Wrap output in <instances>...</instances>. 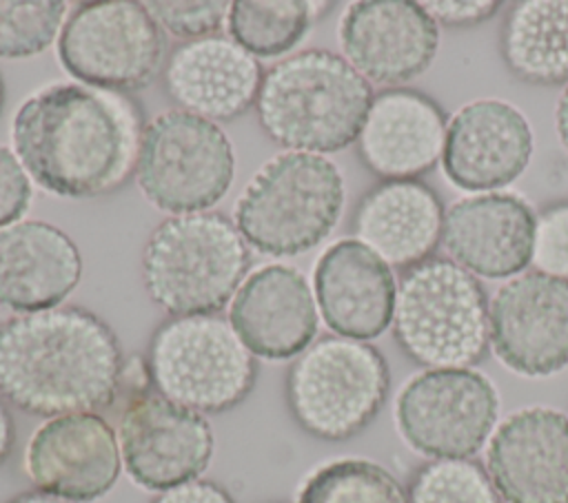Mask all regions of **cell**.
<instances>
[{
  "label": "cell",
  "instance_id": "1",
  "mask_svg": "<svg viewBox=\"0 0 568 503\" xmlns=\"http://www.w3.org/2000/svg\"><path fill=\"white\" fill-rule=\"evenodd\" d=\"M142 117L140 104L126 93L49 84L18 106L11 124L13 153L47 193L100 197L135 175Z\"/></svg>",
  "mask_w": 568,
  "mask_h": 503
},
{
  "label": "cell",
  "instance_id": "2",
  "mask_svg": "<svg viewBox=\"0 0 568 503\" xmlns=\"http://www.w3.org/2000/svg\"><path fill=\"white\" fill-rule=\"evenodd\" d=\"M115 330L82 306L0 321V397L36 417L100 412L122 392Z\"/></svg>",
  "mask_w": 568,
  "mask_h": 503
},
{
  "label": "cell",
  "instance_id": "3",
  "mask_svg": "<svg viewBox=\"0 0 568 503\" xmlns=\"http://www.w3.org/2000/svg\"><path fill=\"white\" fill-rule=\"evenodd\" d=\"M371 102V82L344 55L306 49L264 71L255 109L268 140L322 155L357 142Z\"/></svg>",
  "mask_w": 568,
  "mask_h": 503
},
{
  "label": "cell",
  "instance_id": "4",
  "mask_svg": "<svg viewBox=\"0 0 568 503\" xmlns=\"http://www.w3.org/2000/svg\"><path fill=\"white\" fill-rule=\"evenodd\" d=\"M248 268L246 239L233 219L215 211L162 219L140 259L144 290L169 317L217 315L248 277Z\"/></svg>",
  "mask_w": 568,
  "mask_h": 503
},
{
  "label": "cell",
  "instance_id": "5",
  "mask_svg": "<svg viewBox=\"0 0 568 503\" xmlns=\"http://www.w3.org/2000/svg\"><path fill=\"white\" fill-rule=\"evenodd\" d=\"M344 177L324 155L286 151L264 162L235 202L233 222L248 246L271 257L315 248L337 226Z\"/></svg>",
  "mask_w": 568,
  "mask_h": 503
},
{
  "label": "cell",
  "instance_id": "6",
  "mask_svg": "<svg viewBox=\"0 0 568 503\" xmlns=\"http://www.w3.org/2000/svg\"><path fill=\"white\" fill-rule=\"evenodd\" d=\"M393 332L399 348L426 368H470L490 343L486 292L453 259L428 257L397 284Z\"/></svg>",
  "mask_w": 568,
  "mask_h": 503
},
{
  "label": "cell",
  "instance_id": "7",
  "mask_svg": "<svg viewBox=\"0 0 568 503\" xmlns=\"http://www.w3.org/2000/svg\"><path fill=\"white\" fill-rule=\"evenodd\" d=\"M388 388L384 355L366 341L337 335L313 341L293 359L284 379L291 417L322 441L359 434L384 408Z\"/></svg>",
  "mask_w": 568,
  "mask_h": 503
},
{
  "label": "cell",
  "instance_id": "8",
  "mask_svg": "<svg viewBox=\"0 0 568 503\" xmlns=\"http://www.w3.org/2000/svg\"><path fill=\"white\" fill-rule=\"evenodd\" d=\"M153 390L200 414L240 406L257 381L255 355L220 315L166 317L146 348Z\"/></svg>",
  "mask_w": 568,
  "mask_h": 503
},
{
  "label": "cell",
  "instance_id": "9",
  "mask_svg": "<svg viewBox=\"0 0 568 503\" xmlns=\"http://www.w3.org/2000/svg\"><path fill=\"white\" fill-rule=\"evenodd\" d=\"M233 177V144L215 122L169 109L144 124L135 182L158 211H209L229 193Z\"/></svg>",
  "mask_w": 568,
  "mask_h": 503
},
{
  "label": "cell",
  "instance_id": "10",
  "mask_svg": "<svg viewBox=\"0 0 568 503\" xmlns=\"http://www.w3.org/2000/svg\"><path fill=\"white\" fill-rule=\"evenodd\" d=\"M166 42L144 2H82L58 38L62 69L84 86L135 93L164 69Z\"/></svg>",
  "mask_w": 568,
  "mask_h": 503
},
{
  "label": "cell",
  "instance_id": "11",
  "mask_svg": "<svg viewBox=\"0 0 568 503\" xmlns=\"http://www.w3.org/2000/svg\"><path fill=\"white\" fill-rule=\"evenodd\" d=\"M499 394L473 368H428L410 377L395 399L404 443L435 459H470L495 432Z\"/></svg>",
  "mask_w": 568,
  "mask_h": 503
},
{
  "label": "cell",
  "instance_id": "12",
  "mask_svg": "<svg viewBox=\"0 0 568 503\" xmlns=\"http://www.w3.org/2000/svg\"><path fill=\"white\" fill-rule=\"evenodd\" d=\"M118 443L129 479L149 492L200 479L215 448L206 417L158 390L129 397L118 423Z\"/></svg>",
  "mask_w": 568,
  "mask_h": 503
},
{
  "label": "cell",
  "instance_id": "13",
  "mask_svg": "<svg viewBox=\"0 0 568 503\" xmlns=\"http://www.w3.org/2000/svg\"><path fill=\"white\" fill-rule=\"evenodd\" d=\"M495 357L521 377H550L568 366V281L539 270L506 281L488 304Z\"/></svg>",
  "mask_w": 568,
  "mask_h": 503
},
{
  "label": "cell",
  "instance_id": "14",
  "mask_svg": "<svg viewBox=\"0 0 568 503\" xmlns=\"http://www.w3.org/2000/svg\"><path fill=\"white\" fill-rule=\"evenodd\" d=\"M122 470L120 443L98 412L47 419L29 439L24 472L36 490L73 501L102 499Z\"/></svg>",
  "mask_w": 568,
  "mask_h": 503
},
{
  "label": "cell",
  "instance_id": "15",
  "mask_svg": "<svg viewBox=\"0 0 568 503\" xmlns=\"http://www.w3.org/2000/svg\"><path fill=\"white\" fill-rule=\"evenodd\" d=\"M486 472L504 503H568V414L530 406L490 434Z\"/></svg>",
  "mask_w": 568,
  "mask_h": 503
},
{
  "label": "cell",
  "instance_id": "16",
  "mask_svg": "<svg viewBox=\"0 0 568 503\" xmlns=\"http://www.w3.org/2000/svg\"><path fill=\"white\" fill-rule=\"evenodd\" d=\"M344 60L366 80L402 84L422 75L437 55L439 27L413 0L351 2L339 20Z\"/></svg>",
  "mask_w": 568,
  "mask_h": 503
},
{
  "label": "cell",
  "instance_id": "17",
  "mask_svg": "<svg viewBox=\"0 0 568 503\" xmlns=\"http://www.w3.org/2000/svg\"><path fill=\"white\" fill-rule=\"evenodd\" d=\"M532 157L526 115L495 97L464 104L446 126L442 166L448 182L468 193H495L515 182Z\"/></svg>",
  "mask_w": 568,
  "mask_h": 503
},
{
  "label": "cell",
  "instance_id": "18",
  "mask_svg": "<svg viewBox=\"0 0 568 503\" xmlns=\"http://www.w3.org/2000/svg\"><path fill=\"white\" fill-rule=\"evenodd\" d=\"M537 215L519 195L477 193L444 213L442 242L455 264L475 277H517L532 264Z\"/></svg>",
  "mask_w": 568,
  "mask_h": 503
},
{
  "label": "cell",
  "instance_id": "19",
  "mask_svg": "<svg viewBox=\"0 0 568 503\" xmlns=\"http://www.w3.org/2000/svg\"><path fill=\"white\" fill-rule=\"evenodd\" d=\"M313 295L324 324L337 337L368 341L393 324L397 281L377 253L355 237H344L320 255Z\"/></svg>",
  "mask_w": 568,
  "mask_h": 503
},
{
  "label": "cell",
  "instance_id": "20",
  "mask_svg": "<svg viewBox=\"0 0 568 503\" xmlns=\"http://www.w3.org/2000/svg\"><path fill=\"white\" fill-rule=\"evenodd\" d=\"M317 304L306 277L286 264L253 270L229 306V324L242 343L262 359L302 355L317 335Z\"/></svg>",
  "mask_w": 568,
  "mask_h": 503
},
{
  "label": "cell",
  "instance_id": "21",
  "mask_svg": "<svg viewBox=\"0 0 568 503\" xmlns=\"http://www.w3.org/2000/svg\"><path fill=\"white\" fill-rule=\"evenodd\" d=\"M264 69L231 38L211 35L178 44L162 69L175 109L209 122H231L257 102Z\"/></svg>",
  "mask_w": 568,
  "mask_h": 503
},
{
  "label": "cell",
  "instance_id": "22",
  "mask_svg": "<svg viewBox=\"0 0 568 503\" xmlns=\"http://www.w3.org/2000/svg\"><path fill=\"white\" fill-rule=\"evenodd\" d=\"M444 111L415 89H386L373 95L357 153L377 177L415 179L428 173L444 153Z\"/></svg>",
  "mask_w": 568,
  "mask_h": 503
},
{
  "label": "cell",
  "instance_id": "23",
  "mask_svg": "<svg viewBox=\"0 0 568 503\" xmlns=\"http://www.w3.org/2000/svg\"><path fill=\"white\" fill-rule=\"evenodd\" d=\"M82 279L75 242L42 219L0 228V308L38 312L60 306Z\"/></svg>",
  "mask_w": 568,
  "mask_h": 503
},
{
  "label": "cell",
  "instance_id": "24",
  "mask_svg": "<svg viewBox=\"0 0 568 503\" xmlns=\"http://www.w3.org/2000/svg\"><path fill=\"white\" fill-rule=\"evenodd\" d=\"M444 208L417 179H388L371 188L353 215L355 239L388 266H415L442 242Z\"/></svg>",
  "mask_w": 568,
  "mask_h": 503
},
{
  "label": "cell",
  "instance_id": "25",
  "mask_svg": "<svg viewBox=\"0 0 568 503\" xmlns=\"http://www.w3.org/2000/svg\"><path fill=\"white\" fill-rule=\"evenodd\" d=\"M506 66L524 82L568 84V0H521L501 29Z\"/></svg>",
  "mask_w": 568,
  "mask_h": 503
},
{
  "label": "cell",
  "instance_id": "26",
  "mask_svg": "<svg viewBox=\"0 0 568 503\" xmlns=\"http://www.w3.org/2000/svg\"><path fill=\"white\" fill-rule=\"evenodd\" d=\"M317 7L320 2L306 0H235L226 29L253 58H280L304 40Z\"/></svg>",
  "mask_w": 568,
  "mask_h": 503
},
{
  "label": "cell",
  "instance_id": "27",
  "mask_svg": "<svg viewBox=\"0 0 568 503\" xmlns=\"http://www.w3.org/2000/svg\"><path fill=\"white\" fill-rule=\"evenodd\" d=\"M297 503H408V492L375 461L335 459L306 476Z\"/></svg>",
  "mask_w": 568,
  "mask_h": 503
},
{
  "label": "cell",
  "instance_id": "28",
  "mask_svg": "<svg viewBox=\"0 0 568 503\" xmlns=\"http://www.w3.org/2000/svg\"><path fill=\"white\" fill-rule=\"evenodd\" d=\"M408 503H504V499L479 463L435 459L415 472Z\"/></svg>",
  "mask_w": 568,
  "mask_h": 503
},
{
  "label": "cell",
  "instance_id": "29",
  "mask_svg": "<svg viewBox=\"0 0 568 503\" xmlns=\"http://www.w3.org/2000/svg\"><path fill=\"white\" fill-rule=\"evenodd\" d=\"M67 2L60 0H2L0 58H31L60 38Z\"/></svg>",
  "mask_w": 568,
  "mask_h": 503
},
{
  "label": "cell",
  "instance_id": "30",
  "mask_svg": "<svg viewBox=\"0 0 568 503\" xmlns=\"http://www.w3.org/2000/svg\"><path fill=\"white\" fill-rule=\"evenodd\" d=\"M144 4L162 31L184 42L217 35L231 9L226 0H164Z\"/></svg>",
  "mask_w": 568,
  "mask_h": 503
},
{
  "label": "cell",
  "instance_id": "31",
  "mask_svg": "<svg viewBox=\"0 0 568 503\" xmlns=\"http://www.w3.org/2000/svg\"><path fill=\"white\" fill-rule=\"evenodd\" d=\"M532 266L568 281V202H557L537 215Z\"/></svg>",
  "mask_w": 568,
  "mask_h": 503
},
{
  "label": "cell",
  "instance_id": "32",
  "mask_svg": "<svg viewBox=\"0 0 568 503\" xmlns=\"http://www.w3.org/2000/svg\"><path fill=\"white\" fill-rule=\"evenodd\" d=\"M31 204V177L27 175L22 162L0 144V228L20 222Z\"/></svg>",
  "mask_w": 568,
  "mask_h": 503
},
{
  "label": "cell",
  "instance_id": "33",
  "mask_svg": "<svg viewBox=\"0 0 568 503\" xmlns=\"http://www.w3.org/2000/svg\"><path fill=\"white\" fill-rule=\"evenodd\" d=\"M424 11L444 27H470L495 16L499 2L495 0H426L419 2Z\"/></svg>",
  "mask_w": 568,
  "mask_h": 503
},
{
  "label": "cell",
  "instance_id": "34",
  "mask_svg": "<svg viewBox=\"0 0 568 503\" xmlns=\"http://www.w3.org/2000/svg\"><path fill=\"white\" fill-rule=\"evenodd\" d=\"M151 503H235L229 490L209 479H195L160 492Z\"/></svg>",
  "mask_w": 568,
  "mask_h": 503
},
{
  "label": "cell",
  "instance_id": "35",
  "mask_svg": "<svg viewBox=\"0 0 568 503\" xmlns=\"http://www.w3.org/2000/svg\"><path fill=\"white\" fill-rule=\"evenodd\" d=\"M16 443V423L9 412L7 401L0 397V463L7 461Z\"/></svg>",
  "mask_w": 568,
  "mask_h": 503
},
{
  "label": "cell",
  "instance_id": "36",
  "mask_svg": "<svg viewBox=\"0 0 568 503\" xmlns=\"http://www.w3.org/2000/svg\"><path fill=\"white\" fill-rule=\"evenodd\" d=\"M555 129H557V137L564 146V151L568 153V84L564 86V91L557 97V106H555Z\"/></svg>",
  "mask_w": 568,
  "mask_h": 503
},
{
  "label": "cell",
  "instance_id": "37",
  "mask_svg": "<svg viewBox=\"0 0 568 503\" xmlns=\"http://www.w3.org/2000/svg\"><path fill=\"white\" fill-rule=\"evenodd\" d=\"M4 503H73V501H67V499H60V496H53V494H47L40 490H29V492H20V494L7 499Z\"/></svg>",
  "mask_w": 568,
  "mask_h": 503
},
{
  "label": "cell",
  "instance_id": "38",
  "mask_svg": "<svg viewBox=\"0 0 568 503\" xmlns=\"http://www.w3.org/2000/svg\"><path fill=\"white\" fill-rule=\"evenodd\" d=\"M2 106H4V82H2V75H0V113H2Z\"/></svg>",
  "mask_w": 568,
  "mask_h": 503
}]
</instances>
